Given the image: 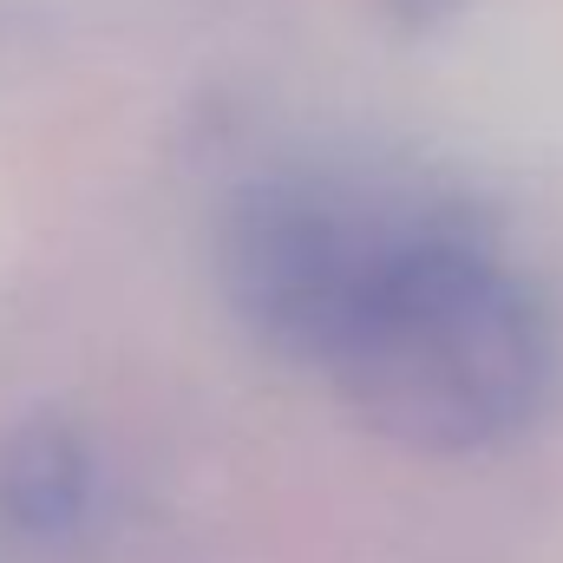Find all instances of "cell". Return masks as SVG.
Wrapping results in <instances>:
<instances>
[{
    "label": "cell",
    "mask_w": 563,
    "mask_h": 563,
    "mask_svg": "<svg viewBox=\"0 0 563 563\" xmlns=\"http://www.w3.org/2000/svg\"><path fill=\"white\" fill-rule=\"evenodd\" d=\"M236 314L420 445H485L558 374L551 308L492 223L380 170H276L223 217Z\"/></svg>",
    "instance_id": "cell-1"
},
{
    "label": "cell",
    "mask_w": 563,
    "mask_h": 563,
    "mask_svg": "<svg viewBox=\"0 0 563 563\" xmlns=\"http://www.w3.org/2000/svg\"><path fill=\"white\" fill-rule=\"evenodd\" d=\"M86 485H92L86 452H79L73 439H40V432H33V439H20V445L7 452L0 505H7L13 525H26V531H53V525L79 518Z\"/></svg>",
    "instance_id": "cell-2"
}]
</instances>
